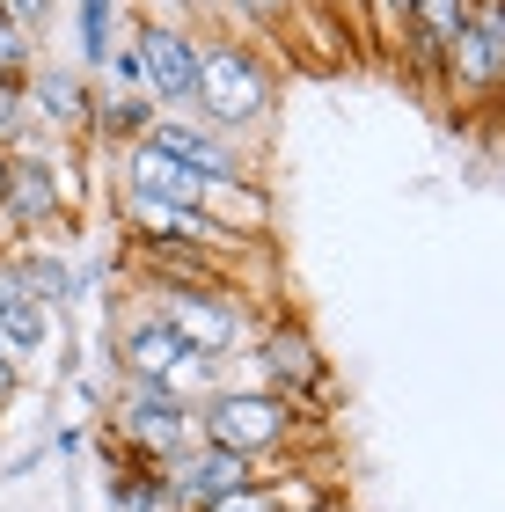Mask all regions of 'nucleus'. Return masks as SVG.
<instances>
[{"mask_svg":"<svg viewBox=\"0 0 505 512\" xmlns=\"http://www.w3.org/2000/svg\"><path fill=\"white\" fill-rule=\"evenodd\" d=\"M191 110L227 139L257 132L279 110V66H271V52L257 37L227 30V22L198 30V96H191Z\"/></svg>","mask_w":505,"mask_h":512,"instance_id":"f257e3e1","label":"nucleus"},{"mask_svg":"<svg viewBox=\"0 0 505 512\" xmlns=\"http://www.w3.org/2000/svg\"><path fill=\"white\" fill-rule=\"evenodd\" d=\"M308 425V410L293 403V395H271V388H213L198 403V439L205 447H227V454H249V461H264V454H286L293 439H301Z\"/></svg>","mask_w":505,"mask_h":512,"instance_id":"f03ea898","label":"nucleus"},{"mask_svg":"<svg viewBox=\"0 0 505 512\" xmlns=\"http://www.w3.org/2000/svg\"><path fill=\"white\" fill-rule=\"evenodd\" d=\"M154 322L162 330L183 337V352H198V359H235L249 337H257V315H249V300L235 286H162V293H140Z\"/></svg>","mask_w":505,"mask_h":512,"instance_id":"7ed1b4c3","label":"nucleus"},{"mask_svg":"<svg viewBox=\"0 0 505 512\" xmlns=\"http://www.w3.org/2000/svg\"><path fill=\"white\" fill-rule=\"evenodd\" d=\"M103 432L162 469L169 454L198 447V403H183L176 388H154V381H118V410H110Z\"/></svg>","mask_w":505,"mask_h":512,"instance_id":"20e7f679","label":"nucleus"},{"mask_svg":"<svg viewBox=\"0 0 505 512\" xmlns=\"http://www.w3.org/2000/svg\"><path fill=\"white\" fill-rule=\"evenodd\" d=\"M235 359H249V381H242V388H271V395H293V403H301L308 388L330 381L323 344L308 337L301 315H271V322H257V337H249Z\"/></svg>","mask_w":505,"mask_h":512,"instance_id":"39448f33","label":"nucleus"},{"mask_svg":"<svg viewBox=\"0 0 505 512\" xmlns=\"http://www.w3.org/2000/svg\"><path fill=\"white\" fill-rule=\"evenodd\" d=\"M132 59H140V96L154 110H191L198 96V30L191 22H140L132 15Z\"/></svg>","mask_w":505,"mask_h":512,"instance_id":"423d86ee","label":"nucleus"},{"mask_svg":"<svg viewBox=\"0 0 505 512\" xmlns=\"http://www.w3.org/2000/svg\"><path fill=\"white\" fill-rule=\"evenodd\" d=\"M22 110H30V132H52V139H88L96 125V88H88L81 66H59V59H37L30 81H22Z\"/></svg>","mask_w":505,"mask_h":512,"instance_id":"0eeeda50","label":"nucleus"},{"mask_svg":"<svg viewBox=\"0 0 505 512\" xmlns=\"http://www.w3.org/2000/svg\"><path fill=\"white\" fill-rule=\"evenodd\" d=\"M110 359H118V381H154V388H176L183 366H191L198 352H183V337L162 330L154 322V308L140 300V308L118 315V330H110Z\"/></svg>","mask_w":505,"mask_h":512,"instance_id":"6e6552de","label":"nucleus"},{"mask_svg":"<svg viewBox=\"0 0 505 512\" xmlns=\"http://www.w3.org/2000/svg\"><path fill=\"white\" fill-rule=\"evenodd\" d=\"M147 139H154V147H162L169 161H183L191 176H205V183H235V176H249V161H242V139L213 132V125L198 118V110H154Z\"/></svg>","mask_w":505,"mask_h":512,"instance_id":"1a4fd4ad","label":"nucleus"},{"mask_svg":"<svg viewBox=\"0 0 505 512\" xmlns=\"http://www.w3.org/2000/svg\"><path fill=\"white\" fill-rule=\"evenodd\" d=\"M498 66H505V0H476L469 30L447 44L440 74L462 88V103H469V96H498Z\"/></svg>","mask_w":505,"mask_h":512,"instance_id":"9d476101","label":"nucleus"},{"mask_svg":"<svg viewBox=\"0 0 505 512\" xmlns=\"http://www.w3.org/2000/svg\"><path fill=\"white\" fill-rule=\"evenodd\" d=\"M198 198H205V176L169 161L154 139L118 154V205H198Z\"/></svg>","mask_w":505,"mask_h":512,"instance_id":"9b49d317","label":"nucleus"},{"mask_svg":"<svg viewBox=\"0 0 505 512\" xmlns=\"http://www.w3.org/2000/svg\"><path fill=\"white\" fill-rule=\"evenodd\" d=\"M8 264H15V286L30 293V300H44L52 315L81 300V271L66 264L59 242H8Z\"/></svg>","mask_w":505,"mask_h":512,"instance_id":"f8f14e48","label":"nucleus"},{"mask_svg":"<svg viewBox=\"0 0 505 512\" xmlns=\"http://www.w3.org/2000/svg\"><path fill=\"white\" fill-rule=\"evenodd\" d=\"M44 344H52V308L30 300V293H15L8 308H0V359L22 374L30 359H44Z\"/></svg>","mask_w":505,"mask_h":512,"instance_id":"ddd939ff","label":"nucleus"},{"mask_svg":"<svg viewBox=\"0 0 505 512\" xmlns=\"http://www.w3.org/2000/svg\"><path fill=\"white\" fill-rule=\"evenodd\" d=\"M147 125H154V103L140 96V88H132V96L110 88V96H96V125H88V139L110 147V154H125V147H140V139H147Z\"/></svg>","mask_w":505,"mask_h":512,"instance_id":"4468645a","label":"nucleus"},{"mask_svg":"<svg viewBox=\"0 0 505 512\" xmlns=\"http://www.w3.org/2000/svg\"><path fill=\"white\" fill-rule=\"evenodd\" d=\"M125 0H74V44H81V74H103L110 44H118L125 30Z\"/></svg>","mask_w":505,"mask_h":512,"instance_id":"2eb2a0df","label":"nucleus"},{"mask_svg":"<svg viewBox=\"0 0 505 512\" xmlns=\"http://www.w3.org/2000/svg\"><path fill=\"white\" fill-rule=\"evenodd\" d=\"M198 512H301V491L293 483H242V491H227V498H213V505H198Z\"/></svg>","mask_w":505,"mask_h":512,"instance_id":"dca6fc26","label":"nucleus"},{"mask_svg":"<svg viewBox=\"0 0 505 512\" xmlns=\"http://www.w3.org/2000/svg\"><path fill=\"white\" fill-rule=\"evenodd\" d=\"M110 512H176V498L154 469H140V476H110Z\"/></svg>","mask_w":505,"mask_h":512,"instance_id":"f3484780","label":"nucleus"},{"mask_svg":"<svg viewBox=\"0 0 505 512\" xmlns=\"http://www.w3.org/2000/svg\"><path fill=\"white\" fill-rule=\"evenodd\" d=\"M469 15H476V0H418V15H410V22H418L425 37H440V44H454V37L469 30Z\"/></svg>","mask_w":505,"mask_h":512,"instance_id":"a211bd4d","label":"nucleus"},{"mask_svg":"<svg viewBox=\"0 0 505 512\" xmlns=\"http://www.w3.org/2000/svg\"><path fill=\"white\" fill-rule=\"evenodd\" d=\"M30 66H37V44L15 30V22H0V81H30Z\"/></svg>","mask_w":505,"mask_h":512,"instance_id":"6ab92c4d","label":"nucleus"},{"mask_svg":"<svg viewBox=\"0 0 505 512\" xmlns=\"http://www.w3.org/2000/svg\"><path fill=\"white\" fill-rule=\"evenodd\" d=\"M0 22H15V30L37 44V30L52 22V0H0Z\"/></svg>","mask_w":505,"mask_h":512,"instance_id":"aec40b11","label":"nucleus"},{"mask_svg":"<svg viewBox=\"0 0 505 512\" xmlns=\"http://www.w3.org/2000/svg\"><path fill=\"white\" fill-rule=\"evenodd\" d=\"M30 132V110H22V88L0 81V147H15V139Z\"/></svg>","mask_w":505,"mask_h":512,"instance_id":"412c9836","label":"nucleus"},{"mask_svg":"<svg viewBox=\"0 0 505 512\" xmlns=\"http://www.w3.org/2000/svg\"><path fill=\"white\" fill-rule=\"evenodd\" d=\"M374 15H381V30H388V37H403V30H410V15H418V0H374Z\"/></svg>","mask_w":505,"mask_h":512,"instance_id":"4be33fe9","label":"nucleus"},{"mask_svg":"<svg viewBox=\"0 0 505 512\" xmlns=\"http://www.w3.org/2000/svg\"><path fill=\"white\" fill-rule=\"evenodd\" d=\"M15 293H22V286H15V264H8V249H0V308H8Z\"/></svg>","mask_w":505,"mask_h":512,"instance_id":"5701e85b","label":"nucleus"},{"mask_svg":"<svg viewBox=\"0 0 505 512\" xmlns=\"http://www.w3.org/2000/svg\"><path fill=\"white\" fill-rule=\"evenodd\" d=\"M15 388H22V374H15V366H8V359H0V410H8V403H15Z\"/></svg>","mask_w":505,"mask_h":512,"instance_id":"b1692460","label":"nucleus"},{"mask_svg":"<svg viewBox=\"0 0 505 512\" xmlns=\"http://www.w3.org/2000/svg\"><path fill=\"white\" fill-rule=\"evenodd\" d=\"M8 169H15V161H8V147H0V191H8Z\"/></svg>","mask_w":505,"mask_h":512,"instance_id":"393cba45","label":"nucleus"},{"mask_svg":"<svg viewBox=\"0 0 505 512\" xmlns=\"http://www.w3.org/2000/svg\"><path fill=\"white\" fill-rule=\"evenodd\" d=\"M0 249H8V235H0Z\"/></svg>","mask_w":505,"mask_h":512,"instance_id":"a878e982","label":"nucleus"},{"mask_svg":"<svg viewBox=\"0 0 505 512\" xmlns=\"http://www.w3.org/2000/svg\"><path fill=\"white\" fill-rule=\"evenodd\" d=\"M293 8H301V0H293Z\"/></svg>","mask_w":505,"mask_h":512,"instance_id":"bb28decb","label":"nucleus"}]
</instances>
